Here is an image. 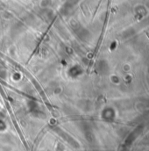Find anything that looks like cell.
Masks as SVG:
<instances>
[{
  "instance_id": "cell-1",
  "label": "cell",
  "mask_w": 149,
  "mask_h": 151,
  "mask_svg": "<svg viewBox=\"0 0 149 151\" xmlns=\"http://www.w3.org/2000/svg\"><path fill=\"white\" fill-rule=\"evenodd\" d=\"M146 34H147V35H148V39H149V34L148 33H146Z\"/></svg>"
}]
</instances>
